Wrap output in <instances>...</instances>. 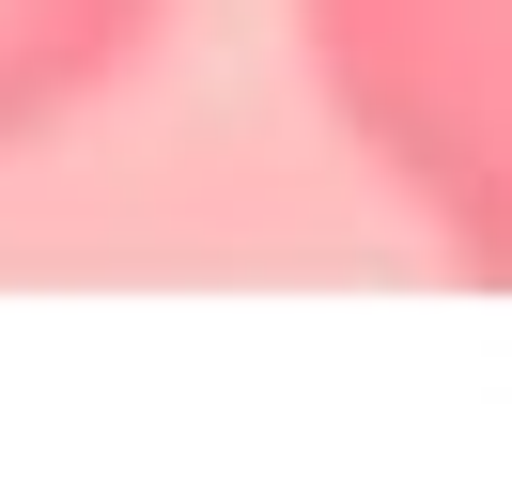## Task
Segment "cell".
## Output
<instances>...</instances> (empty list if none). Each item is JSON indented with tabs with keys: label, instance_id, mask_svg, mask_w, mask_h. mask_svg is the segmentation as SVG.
Listing matches in <instances>:
<instances>
[{
	"label": "cell",
	"instance_id": "cell-1",
	"mask_svg": "<svg viewBox=\"0 0 512 496\" xmlns=\"http://www.w3.org/2000/svg\"><path fill=\"white\" fill-rule=\"evenodd\" d=\"M280 16L342 171L450 279L512 295V0H280Z\"/></svg>",
	"mask_w": 512,
	"mask_h": 496
},
{
	"label": "cell",
	"instance_id": "cell-2",
	"mask_svg": "<svg viewBox=\"0 0 512 496\" xmlns=\"http://www.w3.org/2000/svg\"><path fill=\"white\" fill-rule=\"evenodd\" d=\"M187 0H0V171L63 155L94 109H125L156 78Z\"/></svg>",
	"mask_w": 512,
	"mask_h": 496
}]
</instances>
